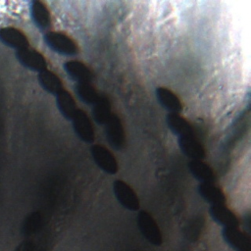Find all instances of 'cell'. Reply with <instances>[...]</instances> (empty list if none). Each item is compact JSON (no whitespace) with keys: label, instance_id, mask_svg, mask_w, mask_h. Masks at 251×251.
Returning a JSON list of instances; mask_svg holds the SVG:
<instances>
[{"label":"cell","instance_id":"obj_1","mask_svg":"<svg viewBox=\"0 0 251 251\" xmlns=\"http://www.w3.org/2000/svg\"><path fill=\"white\" fill-rule=\"evenodd\" d=\"M137 226L143 237L152 245L160 246L163 243L162 232L154 218L146 211H140L137 215Z\"/></svg>","mask_w":251,"mask_h":251},{"label":"cell","instance_id":"obj_2","mask_svg":"<svg viewBox=\"0 0 251 251\" xmlns=\"http://www.w3.org/2000/svg\"><path fill=\"white\" fill-rule=\"evenodd\" d=\"M44 41L48 47L58 54L73 56L77 53V46L75 42L62 32L50 31L44 35Z\"/></svg>","mask_w":251,"mask_h":251},{"label":"cell","instance_id":"obj_3","mask_svg":"<svg viewBox=\"0 0 251 251\" xmlns=\"http://www.w3.org/2000/svg\"><path fill=\"white\" fill-rule=\"evenodd\" d=\"M114 194L120 204L129 211H137L140 203L135 191L125 181L115 180L113 184Z\"/></svg>","mask_w":251,"mask_h":251},{"label":"cell","instance_id":"obj_4","mask_svg":"<svg viewBox=\"0 0 251 251\" xmlns=\"http://www.w3.org/2000/svg\"><path fill=\"white\" fill-rule=\"evenodd\" d=\"M90 152L94 162L102 171L110 175H114L118 172V162L113 153L105 146L100 144L92 145Z\"/></svg>","mask_w":251,"mask_h":251},{"label":"cell","instance_id":"obj_5","mask_svg":"<svg viewBox=\"0 0 251 251\" xmlns=\"http://www.w3.org/2000/svg\"><path fill=\"white\" fill-rule=\"evenodd\" d=\"M106 138L109 144L116 150H121L126 141L125 130L119 117L112 114L110 119L105 124Z\"/></svg>","mask_w":251,"mask_h":251},{"label":"cell","instance_id":"obj_6","mask_svg":"<svg viewBox=\"0 0 251 251\" xmlns=\"http://www.w3.org/2000/svg\"><path fill=\"white\" fill-rule=\"evenodd\" d=\"M72 121H73L74 129H75L76 135L82 141L90 143L94 140L95 133H94V128H93L92 123L83 111L77 109V111L75 113Z\"/></svg>","mask_w":251,"mask_h":251},{"label":"cell","instance_id":"obj_7","mask_svg":"<svg viewBox=\"0 0 251 251\" xmlns=\"http://www.w3.org/2000/svg\"><path fill=\"white\" fill-rule=\"evenodd\" d=\"M17 59L18 61L25 68L41 73L46 70V60L45 58L36 50L25 48L21 51H17Z\"/></svg>","mask_w":251,"mask_h":251},{"label":"cell","instance_id":"obj_8","mask_svg":"<svg viewBox=\"0 0 251 251\" xmlns=\"http://www.w3.org/2000/svg\"><path fill=\"white\" fill-rule=\"evenodd\" d=\"M0 42L17 51L28 48L26 36L21 30L11 26L0 28Z\"/></svg>","mask_w":251,"mask_h":251},{"label":"cell","instance_id":"obj_9","mask_svg":"<svg viewBox=\"0 0 251 251\" xmlns=\"http://www.w3.org/2000/svg\"><path fill=\"white\" fill-rule=\"evenodd\" d=\"M222 234L226 243L232 249L237 251L249 249V236L237 227H224Z\"/></svg>","mask_w":251,"mask_h":251},{"label":"cell","instance_id":"obj_10","mask_svg":"<svg viewBox=\"0 0 251 251\" xmlns=\"http://www.w3.org/2000/svg\"><path fill=\"white\" fill-rule=\"evenodd\" d=\"M211 218L224 227H237L239 222L235 214L225 205L211 206L209 209Z\"/></svg>","mask_w":251,"mask_h":251},{"label":"cell","instance_id":"obj_11","mask_svg":"<svg viewBox=\"0 0 251 251\" xmlns=\"http://www.w3.org/2000/svg\"><path fill=\"white\" fill-rule=\"evenodd\" d=\"M178 146L182 153L192 160H202L205 157L203 145L193 135L178 137Z\"/></svg>","mask_w":251,"mask_h":251},{"label":"cell","instance_id":"obj_12","mask_svg":"<svg viewBox=\"0 0 251 251\" xmlns=\"http://www.w3.org/2000/svg\"><path fill=\"white\" fill-rule=\"evenodd\" d=\"M64 69L71 79L77 83H89L92 79V73L81 62L70 61L65 63Z\"/></svg>","mask_w":251,"mask_h":251},{"label":"cell","instance_id":"obj_13","mask_svg":"<svg viewBox=\"0 0 251 251\" xmlns=\"http://www.w3.org/2000/svg\"><path fill=\"white\" fill-rule=\"evenodd\" d=\"M30 17L34 25L42 30L49 28L51 25V17L47 7L40 1H32L29 5Z\"/></svg>","mask_w":251,"mask_h":251},{"label":"cell","instance_id":"obj_14","mask_svg":"<svg viewBox=\"0 0 251 251\" xmlns=\"http://www.w3.org/2000/svg\"><path fill=\"white\" fill-rule=\"evenodd\" d=\"M198 191L201 197L212 206L225 205L226 203L225 193L219 186L212 182H201L198 186Z\"/></svg>","mask_w":251,"mask_h":251},{"label":"cell","instance_id":"obj_15","mask_svg":"<svg viewBox=\"0 0 251 251\" xmlns=\"http://www.w3.org/2000/svg\"><path fill=\"white\" fill-rule=\"evenodd\" d=\"M155 93L159 103L164 108L171 111V113H178L181 111V102L179 98L172 90L166 87H158Z\"/></svg>","mask_w":251,"mask_h":251},{"label":"cell","instance_id":"obj_16","mask_svg":"<svg viewBox=\"0 0 251 251\" xmlns=\"http://www.w3.org/2000/svg\"><path fill=\"white\" fill-rule=\"evenodd\" d=\"M167 124L172 132L178 137L193 135L191 125L177 113H170L167 116Z\"/></svg>","mask_w":251,"mask_h":251},{"label":"cell","instance_id":"obj_17","mask_svg":"<svg viewBox=\"0 0 251 251\" xmlns=\"http://www.w3.org/2000/svg\"><path fill=\"white\" fill-rule=\"evenodd\" d=\"M188 169L192 176L201 182H212L215 179V173L213 169L202 160L190 161Z\"/></svg>","mask_w":251,"mask_h":251},{"label":"cell","instance_id":"obj_18","mask_svg":"<svg viewBox=\"0 0 251 251\" xmlns=\"http://www.w3.org/2000/svg\"><path fill=\"white\" fill-rule=\"evenodd\" d=\"M57 106L59 108L60 113L67 119L72 120L75 113L77 111L76 104L73 96L65 89H62L57 95Z\"/></svg>","mask_w":251,"mask_h":251},{"label":"cell","instance_id":"obj_19","mask_svg":"<svg viewBox=\"0 0 251 251\" xmlns=\"http://www.w3.org/2000/svg\"><path fill=\"white\" fill-rule=\"evenodd\" d=\"M38 81L44 90L54 95H57L63 89V83L59 76L48 70L39 73Z\"/></svg>","mask_w":251,"mask_h":251},{"label":"cell","instance_id":"obj_20","mask_svg":"<svg viewBox=\"0 0 251 251\" xmlns=\"http://www.w3.org/2000/svg\"><path fill=\"white\" fill-rule=\"evenodd\" d=\"M112 116L111 104L107 97H99L93 104L92 117L99 125H105Z\"/></svg>","mask_w":251,"mask_h":251},{"label":"cell","instance_id":"obj_21","mask_svg":"<svg viewBox=\"0 0 251 251\" xmlns=\"http://www.w3.org/2000/svg\"><path fill=\"white\" fill-rule=\"evenodd\" d=\"M75 90L77 97L87 105H93L99 98L96 89L89 83H77Z\"/></svg>","mask_w":251,"mask_h":251},{"label":"cell","instance_id":"obj_22","mask_svg":"<svg viewBox=\"0 0 251 251\" xmlns=\"http://www.w3.org/2000/svg\"><path fill=\"white\" fill-rule=\"evenodd\" d=\"M241 251H249V249H247V250H241Z\"/></svg>","mask_w":251,"mask_h":251}]
</instances>
